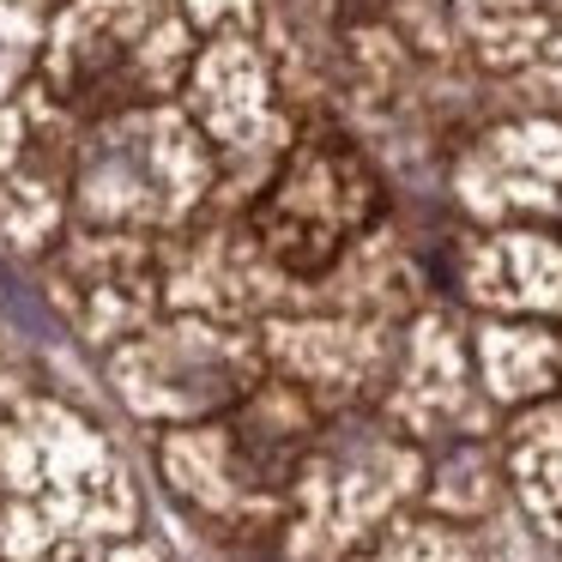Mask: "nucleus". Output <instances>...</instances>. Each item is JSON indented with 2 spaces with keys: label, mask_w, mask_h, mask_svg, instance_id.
<instances>
[{
  "label": "nucleus",
  "mask_w": 562,
  "mask_h": 562,
  "mask_svg": "<svg viewBox=\"0 0 562 562\" xmlns=\"http://www.w3.org/2000/svg\"><path fill=\"white\" fill-rule=\"evenodd\" d=\"M381 0H351V13H375Z\"/></svg>",
  "instance_id": "nucleus-1"
}]
</instances>
